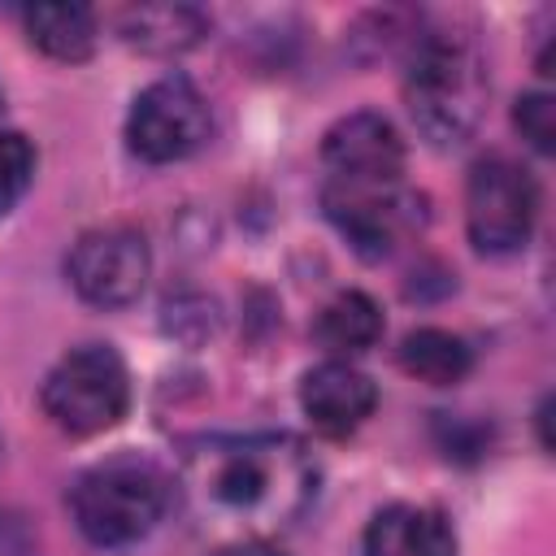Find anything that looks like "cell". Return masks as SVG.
<instances>
[{
  "mask_svg": "<svg viewBox=\"0 0 556 556\" xmlns=\"http://www.w3.org/2000/svg\"><path fill=\"white\" fill-rule=\"evenodd\" d=\"M117 30L130 48L148 56H178L204 39L208 17L195 4H135V9H122Z\"/></svg>",
  "mask_w": 556,
  "mask_h": 556,
  "instance_id": "12",
  "label": "cell"
},
{
  "mask_svg": "<svg viewBox=\"0 0 556 556\" xmlns=\"http://www.w3.org/2000/svg\"><path fill=\"white\" fill-rule=\"evenodd\" d=\"M35 178V143L22 130H0V217L17 208Z\"/></svg>",
  "mask_w": 556,
  "mask_h": 556,
  "instance_id": "16",
  "label": "cell"
},
{
  "mask_svg": "<svg viewBox=\"0 0 556 556\" xmlns=\"http://www.w3.org/2000/svg\"><path fill=\"white\" fill-rule=\"evenodd\" d=\"M26 39L52 61H87L96 52V13L87 4H30L22 13Z\"/></svg>",
  "mask_w": 556,
  "mask_h": 556,
  "instance_id": "13",
  "label": "cell"
},
{
  "mask_svg": "<svg viewBox=\"0 0 556 556\" xmlns=\"http://www.w3.org/2000/svg\"><path fill=\"white\" fill-rule=\"evenodd\" d=\"M174 500V478L148 456H109L78 473L70 513L96 547H130L156 530Z\"/></svg>",
  "mask_w": 556,
  "mask_h": 556,
  "instance_id": "3",
  "label": "cell"
},
{
  "mask_svg": "<svg viewBox=\"0 0 556 556\" xmlns=\"http://www.w3.org/2000/svg\"><path fill=\"white\" fill-rule=\"evenodd\" d=\"M513 126L521 130V139L534 152H552L556 148V104L547 91H526L513 104Z\"/></svg>",
  "mask_w": 556,
  "mask_h": 556,
  "instance_id": "17",
  "label": "cell"
},
{
  "mask_svg": "<svg viewBox=\"0 0 556 556\" xmlns=\"http://www.w3.org/2000/svg\"><path fill=\"white\" fill-rule=\"evenodd\" d=\"M404 100L434 148H456L478 130L486 104V65L469 35L426 30L408 48Z\"/></svg>",
  "mask_w": 556,
  "mask_h": 556,
  "instance_id": "2",
  "label": "cell"
},
{
  "mask_svg": "<svg viewBox=\"0 0 556 556\" xmlns=\"http://www.w3.org/2000/svg\"><path fill=\"white\" fill-rule=\"evenodd\" d=\"M317 343L334 356H356L365 348H374L382 339V308L365 295V291H339L313 326Z\"/></svg>",
  "mask_w": 556,
  "mask_h": 556,
  "instance_id": "15",
  "label": "cell"
},
{
  "mask_svg": "<svg viewBox=\"0 0 556 556\" xmlns=\"http://www.w3.org/2000/svg\"><path fill=\"white\" fill-rule=\"evenodd\" d=\"M321 208H326L330 226L365 261L391 256L408 235H417L426 226V195L413 191L408 182H382V187L321 182Z\"/></svg>",
  "mask_w": 556,
  "mask_h": 556,
  "instance_id": "7",
  "label": "cell"
},
{
  "mask_svg": "<svg viewBox=\"0 0 556 556\" xmlns=\"http://www.w3.org/2000/svg\"><path fill=\"white\" fill-rule=\"evenodd\" d=\"M321 165L330 187H382L404 182V139L382 113H348L321 139Z\"/></svg>",
  "mask_w": 556,
  "mask_h": 556,
  "instance_id": "9",
  "label": "cell"
},
{
  "mask_svg": "<svg viewBox=\"0 0 556 556\" xmlns=\"http://www.w3.org/2000/svg\"><path fill=\"white\" fill-rule=\"evenodd\" d=\"M213 326H217L213 300H204V295H169V300H165V330H169L174 339L200 343V339L213 334Z\"/></svg>",
  "mask_w": 556,
  "mask_h": 556,
  "instance_id": "18",
  "label": "cell"
},
{
  "mask_svg": "<svg viewBox=\"0 0 556 556\" xmlns=\"http://www.w3.org/2000/svg\"><path fill=\"white\" fill-rule=\"evenodd\" d=\"M400 369L430 387H452L473 369V352L460 334L439 326H417L400 339Z\"/></svg>",
  "mask_w": 556,
  "mask_h": 556,
  "instance_id": "14",
  "label": "cell"
},
{
  "mask_svg": "<svg viewBox=\"0 0 556 556\" xmlns=\"http://www.w3.org/2000/svg\"><path fill=\"white\" fill-rule=\"evenodd\" d=\"M365 556H456L447 513L430 504H387L365 526Z\"/></svg>",
  "mask_w": 556,
  "mask_h": 556,
  "instance_id": "11",
  "label": "cell"
},
{
  "mask_svg": "<svg viewBox=\"0 0 556 556\" xmlns=\"http://www.w3.org/2000/svg\"><path fill=\"white\" fill-rule=\"evenodd\" d=\"M187 513L239 543L295 526L317 495V460L287 430L204 434L187 443L178 482Z\"/></svg>",
  "mask_w": 556,
  "mask_h": 556,
  "instance_id": "1",
  "label": "cell"
},
{
  "mask_svg": "<svg viewBox=\"0 0 556 556\" xmlns=\"http://www.w3.org/2000/svg\"><path fill=\"white\" fill-rule=\"evenodd\" d=\"M70 287L96 304V308H126L143 295L152 274L148 239L130 226H100L78 235V243L65 256Z\"/></svg>",
  "mask_w": 556,
  "mask_h": 556,
  "instance_id": "8",
  "label": "cell"
},
{
  "mask_svg": "<svg viewBox=\"0 0 556 556\" xmlns=\"http://www.w3.org/2000/svg\"><path fill=\"white\" fill-rule=\"evenodd\" d=\"M39 404L52 417V426L74 439L104 434L126 417V404H130L126 361L109 343L70 348L48 369V378L39 387Z\"/></svg>",
  "mask_w": 556,
  "mask_h": 556,
  "instance_id": "4",
  "label": "cell"
},
{
  "mask_svg": "<svg viewBox=\"0 0 556 556\" xmlns=\"http://www.w3.org/2000/svg\"><path fill=\"white\" fill-rule=\"evenodd\" d=\"M300 408L308 417V426L326 439H343L356 426L369 421V413L378 408V387L369 374H361L348 361H326L317 369L304 374L300 382Z\"/></svg>",
  "mask_w": 556,
  "mask_h": 556,
  "instance_id": "10",
  "label": "cell"
},
{
  "mask_svg": "<svg viewBox=\"0 0 556 556\" xmlns=\"http://www.w3.org/2000/svg\"><path fill=\"white\" fill-rule=\"evenodd\" d=\"M539 222V182L513 156H482L465 182L469 243L486 256L521 252Z\"/></svg>",
  "mask_w": 556,
  "mask_h": 556,
  "instance_id": "5",
  "label": "cell"
},
{
  "mask_svg": "<svg viewBox=\"0 0 556 556\" xmlns=\"http://www.w3.org/2000/svg\"><path fill=\"white\" fill-rule=\"evenodd\" d=\"M213 556H287V552L269 547L265 539H252V543H230V547H222V552H213Z\"/></svg>",
  "mask_w": 556,
  "mask_h": 556,
  "instance_id": "19",
  "label": "cell"
},
{
  "mask_svg": "<svg viewBox=\"0 0 556 556\" xmlns=\"http://www.w3.org/2000/svg\"><path fill=\"white\" fill-rule=\"evenodd\" d=\"M208 130H213L208 100L182 74H165L148 83L126 113V143L148 165H169L200 152Z\"/></svg>",
  "mask_w": 556,
  "mask_h": 556,
  "instance_id": "6",
  "label": "cell"
}]
</instances>
